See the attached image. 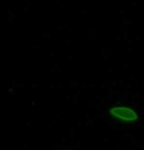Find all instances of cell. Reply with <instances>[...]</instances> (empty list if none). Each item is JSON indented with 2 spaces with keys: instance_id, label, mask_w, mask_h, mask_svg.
<instances>
[{
  "instance_id": "cell-1",
  "label": "cell",
  "mask_w": 144,
  "mask_h": 150,
  "mask_svg": "<svg viewBox=\"0 0 144 150\" xmlns=\"http://www.w3.org/2000/svg\"><path fill=\"white\" fill-rule=\"evenodd\" d=\"M104 116L119 127H135L142 124L143 120L140 110L124 102L109 104L104 110Z\"/></svg>"
},
{
  "instance_id": "cell-2",
  "label": "cell",
  "mask_w": 144,
  "mask_h": 150,
  "mask_svg": "<svg viewBox=\"0 0 144 150\" xmlns=\"http://www.w3.org/2000/svg\"><path fill=\"white\" fill-rule=\"evenodd\" d=\"M52 150H80V148L76 145H57L53 146Z\"/></svg>"
}]
</instances>
